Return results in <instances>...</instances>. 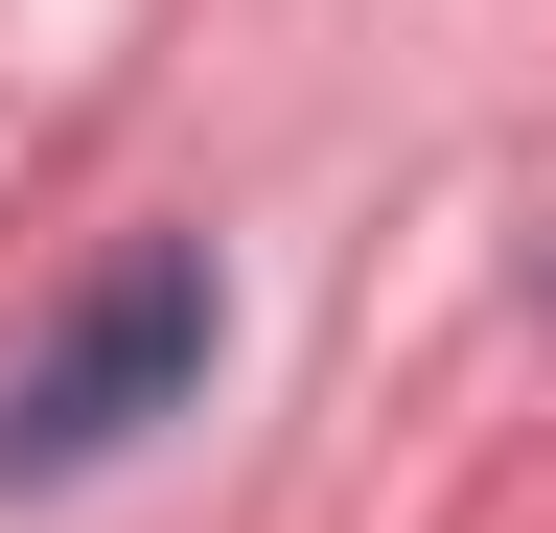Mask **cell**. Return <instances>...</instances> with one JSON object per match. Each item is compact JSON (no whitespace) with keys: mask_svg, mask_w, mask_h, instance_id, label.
Listing matches in <instances>:
<instances>
[{"mask_svg":"<svg viewBox=\"0 0 556 533\" xmlns=\"http://www.w3.org/2000/svg\"><path fill=\"white\" fill-rule=\"evenodd\" d=\"M208 348H232V279H208V232H139L93 302L47 325L24 371H0V487H70V464H116V441H163Z\"/></svg>","mask_w":556,"mask_h":533,"instance_id":"6da1fadb","label":"cell"}]
</instances>
